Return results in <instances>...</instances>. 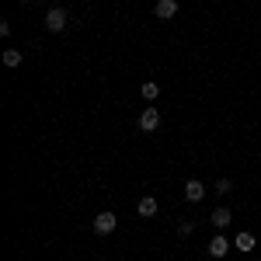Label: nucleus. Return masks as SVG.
<instances>
[{
    "instance_id": "f257e3e1",
    "label": "nucleus",
    "mask_w": 261,
    "mask_h": 261,
    "mask_svg": "<svg viewBox=\"0 0 261 261\" xmlns=\"http://www.w3.org/2000/svg\"><path fill=\"white\" fill-rule=\"evenodd\" d=\"M115 226H119V216H115V213H98V216H94V233H98V237H108Z\"/></svg>"
},
{
    "instance_id": "f03ea898",
    "label": "nucleus",
    "mask_w": 261,
    "mask_h": 261,
    "mask_svg": "<svg viewBox=\"0 0 261 261\" xmlns=\"http://www.w3.org/2000/svg\"><path fill=\"white\" fill-rule=\"evenodd\" d=\"M45 28H49V32H63V28H66V7H53V11L45 14Z\"/></svg>"
},
{
    "instance_id": "7ed1b4c3",
    "label": "nucleus",
    "mask_w": 261,
    "mask_h": 261,
    "mask_svg": "<svg viewBox=\"0 0 261 261\" xmlns=\"http://www.w3.org/2000/svg\"><path fill=\"white\" fill-rule=\"evenodd\" d=\"M140 129L143 133H153V129H161V112L157 108H146L140 115Z\"/></svg>"
},
{
    "instance_id": "20e7f679",
    "label": "nucleus",
    "mask_w": 261,
    "mask_h": 261,
    "mask_svg": "<svg viewBox=\"0 0 261 261\" xmlns=\"http://www.w3.org/2000/svg\"><path fill=\"white\" fill-rule=\"evenodd\" d=\"M185 199H188V202H202V199H205V185L195 181V178H188V181H185Z\"/></svg>"
},
{
    "instance_id": "39448f33",
    "label": "nucleus",
    "mask_w": 261,
    "mask_h": 261,
    "mask_svg": "<svg viewBox=\"0 0 261 261\" xmlns=\"http://www.w3.org/2000/svg\"><path fill=\"white\" fill-rule=\"evenodd\" d=\"M153 14L161 21H171L178 14V0H157V7H153Z\"/></svg>"
},
{
    "instance_id": "423d86ee",
    "label": "nucleus",
    "mask_w": 261,
    "mask_h": 261,
    "mask_svg": "<svg viewBox=\"0 0 261 261\" xmlns=\"http://www.w3.org/2000/svg\"><path fill=\"white\" fill-rule=\"evenodd\" d=\"M226 251H230V241H226V237H220V233H216V237H213V241H209V254H213V258H223V254H226Z\"/></svg>"
},
{
    "instance_id": "0eeeda50",
    "label": "nucleus",
    "mask_w": 261,
    "mask_h": 261,
    "mask_svg": "<svg viewBox=\"0 0 261 261\" xmlns=\"http://www.w3.org/2000/svg\"><path fill=\"white\" fill-rule=\"evenodd\" d=\"M254 233H247V230H241V233H237V241H233V247H237V251H244V254H247V251H254Z\"/></svg>"
},
{
    "instance_id": "6e6552de",
    "label": "nucleus",
    "mask_w": 261,
    "mask_h": 261,
    "mask_svg": "<svg viewBox=\"0 0 261 261\" xmlns=\"http://www.w3.org/2000/svg\"><path fill=\"white\" fill-rule=\"evenodd\" d=\"M136 213H140L143 220H150V216H157V199H140V205H136Z\"/></svg>"
},
{
    "instance_id": "1a4fd4ad",
    "label": "nucleus",
    "mask_w": 261,
    "mask_h": 261,
    "mask_svg": "<svg viewBox=\"0 0 261 261\" xmlns=\"http://www.w3.org/2000/svg\"><path fill=\"white\" fill-rule=\"evenodd\" d=\"M209 220H213V226H216V230H223V226H226V223L233 220V213H230V209H216V213H213V216H209Z\"/></svg>"
},
{
    "instance_id": "9d476101",
    "label": "nucleus",
    "mask_w": 261,
    "mask_h": 261,
    "mask_svg": "<svg viewBox=\"0 0 261 261\" xmlns=\"http://www.w3.org/2000/svg\"><path fill=\"white\" fill-rule=\"evenodd\" d=\"M140 94H143V98H146V101H157V98H161V84L146 81V84H143V87H140Z\"/></svg>"
},
{
    "instance_id": "9b49d317",
    "label": "nucleus",
    "mask_w": 261,
    "mask_h": 261,
    "mask_svg": "<svg viewBox=\"0 0 261 261\" xmlns=\"http://www.w3.org/2000/svg\"><path fill=\"white\" fill-rule=\"evenodd\" d=\"M21 60H24L21 49H7V53H4V66H21Z\"/></svg>"
},
{
    "instance_id": "f8f14e48",
    "label": "nucleus",
    "mask_w": 261,
    "mask_h": 261,
    "mask_svg": "<svg viewBox=\"0 0 261 261\" xmlns=\"http://www.w3.org/2000/svg\"><path fill=\"white\" fill-rule=\"evenodd\" d=\"M178 233H181V237H192V233H195V223H181Z\"/></svg>"
},
{
    "instance_id": "ddd939ff",
    "label": "nucleus",
    "mask_w": 261,
    "mask_h": 261,
    "mask_svg": "<svg viewBox=\"0 0 261 261\" xmlns=\"http://www.w3.org/2000/svg\"><path fill=\"white\" fill-rule=\"evenodd\" d=\"M216 192H220V195H223V192H230V181L220 178V181H216Z\"/></svg>"
},
{
    "instance_id": "4468645a",
    "label": "nucleus",
    "mask_w": 261,
    "mask_h": 261,
    "mask_svg": "<svg viewBox=\"0 0 261 261\" xmlns=\"http://www.w3.org/2000/svg\"><path fill=\"white\" fill-rule=\"evenodd\" d=\"M24 4H35V0H24Z\"/></svg>"
}]
</instances>
